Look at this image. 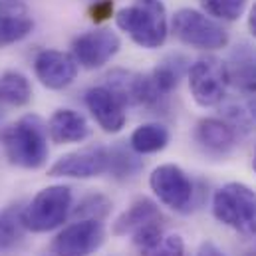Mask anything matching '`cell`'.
<instances>
[{"label": "cell", "instance_id": "f546056e", "mask_svg": "<svg viewBox=\"0 0 256 256\" xmlns=\"http://www.w3.org/2000/svg\"><path fill=\"white\" fill-rule=\"evenodd\" d=\"M252 167H254V171H256V149H254V157H252Z\"/></svg>", "mask_w": 256, "mask_h": 256}, {"label": "cell", "instance_id": "5bb4252c", "mask_svg": "<svg viewBox=\"0 0 256 256\" xmlns=\"http://www.w3.org/2000/svg\"><path fill=\"white\" fill-rule=\"evenodd\" d=\"M163 214L159 210V206L151 200V198H137L129 204L128 208L116 218L112 232L116 236H126V234H133L135 230L151 224V222H161Z\"/></svg>", "mask_w": 256, "mask_h": 256}, {"label": "cell", "instance_id": "ac0fdd59", "mask_svg": "<svg viewBox=\"0 0 256 256\" xmlns=\"http://www.w3.org/2000/svg\"><path fill=\"white\" fill-rule=\"evenodd\" d=\"M32 100V86L20 72H4L0 76V102L12 108H24Z\"/></svg>", "mask_w": 256, "mask_h": 256}, {"label": "cell", "instance_id": "30bf717a", "mask_svg": "<svg viewBox=\"0 0 256 256\" xmlns=\"http://www.w3.org/2000/svg\"><path fill=\"white\" fill-rule=\"evenodd\" d=\"M122 48V40L116 32L108 28L92 30L80 34L72 42V56L76 58L78 66L86 70H98L106 66Z\"/></svg>", "mask_w": 256, "mask_h": 256}, {"label": "cell", "instance_id": "ffe728a7", "mask_svg": "<svg viewBox=\"0 0 256 256\" xmlns=\"http://www.w3.org/2000/svg\"><path fill=\"white\" fill-rule=\"evenodd\" d=\"M22 210L8 208L0 212V252H6L14 248L22 240V220H20Z\"/></svg>", "mask_w": 256, "mask_h": 256}, {"label": "cell", "instance_id": "603a6c76", "mask_svg": "<svg viewBox=\"0 0 256 256\" xmlns=\"http://www.w3.org/2000/svg\"><path fill=\"white\" fill-rule=\"evenodd\" d=\"M224 118L230 128L234 131H240V133H248L256 126L254 108L246 102H232V104L224 106Z\"/></svg>", "mask_w": 256, "mask_h": 256}, {"label": "cell", "instance_id": "44dd1931", "mask_svg": "<svg viewBox=\"0 0 256 256\" xmlns=\"http://www.w3.org/2000/svg\"><path fill=\"white\" fill-rule=\"evenodd\" d=\"M112 210V200L106 196V194H88L84 196L78 206L74 208V218L82 220V218H94V220H102L108 216V212Z\"/></svg>", "mask_w": 256, "mask_h": 256}, {"label": "cell", "instance_id": "7402d4cb", "mask_svg": "<svg viewBox=\"0 0 256 256\" xmlns=\"http://www.w3.org/2000/svg\"><path fill=\"white\" fill-rule=\"evenodd\" d=\"M200 6L212 18L234 22L244 14L248 0H200Z\"/></svg>", "mask_w": 256, "mask_h": 256}, {"label": "cell", "instance_id": "8992f818", "mask_svg": "<svg viewBox=\"0 0 256 256\" xmlns=\"http://www.w3.org/2000/svg\"><path fill=\"white\" fill-rule=\"evenodd\" d=\"M189 88L192 100L200 108L220 106L226 98V88H228L226 64L212 56L196 60L189 68Z\"/></svg>", "mask_w": 256, "mask_h": 256}, {"label": "cell", "instance_id": "9c48e42d", "mask_svg": "<svg viewBox=\"0 0 256 256\" xmlns=\"http://www.w3.org/2000/svg\"><path fill=\"white\" fill-rule=\"evenodd\" d=\"M110 151L104 145H88L78 151L62 155L50 169V177H70V179H94L108 171Z\"/></svg>", "mask_w": 256, "mask_h": 256}, {"label": "cell", "instance_id": "7a4b0ae2", "mask_svg": "<svg viewBox=\"0 0 256 256\" xmlns=\"http://www.w3.org/2000/svg\"><path fill=\"white\" fill-rule=\"evenodd\" d=\"M116 24L145 50L161 48L169 34L167 12L161 0H133V4L116 14Z\"/></svg>", "mask_w": 256, "mask_h": 256}, {"label": "cell", "instance_id": "5b68a950", "mask_svg": "<svg viewBox=\"0 0 256 256\" xmlns=\"http://www.w3.org/2000/svg\"><path fill=\"white\" fill-rule=\"evenodd\" d=\"M173 34L185 44L196 50H220L228 44V32L208 18L206 14L194 10V8H181L175 12L171 20Z\"/></svg>", "mask_w": 256, "mask_h": 256}, {"label": "cell", "instance_id": "83f0119b", "mask_svg": "<svg viewBox=\"0 0 256 256\" xmlns=\"http://www.w3.org/2000/svg\"><path fill=\"white\" fill-rule=\"evenodd\" d=\"M196 256H224V252L214 244V242H210V240H206V242H202L200 246H198V250H196Z\"/></svg>", "mask_w": 256, "mask_h": 256}, {"label": "cell", "instance_id": "4fadbf2b", "mask_svg": "<svg viewBox=\"0 0 256 256\" xmlns=\"http://www.w3.org/2000/svg\"><path fill=\"white\" fill-rule=\"evenodd\" d=\"M48 137L56 145L64 143H82L90 135V126L86 118L74 110H58L48 122Z\"/></svg>", "mask_w": 256, "mask_h": 256}, {"label": "cell", "instance_id": "3957f363", "mask_svg": "<svg viewBox=\"0 0 256 256\" xmlns=\"http://www.w3.org/2000/svg\"><path fill=\"white\" fill-rule=\"evenodd\" d=\"M212 214L224 226L244 234H256V191L244 183H226L212 196Z\"/></svg>", "mask_w": 256, "mask_h": 256}, {"label": "cell", "instance_id": "cb8c5ba5", "mask_svg": "<svg viewBox=\"0 0 256 256\" xmlns=\"http://www.w3.org/2000/svg\"><path fill=\"white\" fill-rule=\"evenodd\" d=\"M139 169L137 159H133V155H129L126 149H112L110 151V163H108V171L114 173V177L118 179H126L131 177L135 171Z\"/></svg>", "mask_w": 256, "mask_h": 256}, {"label": "cell", "instance_id": "2e32d148", "mask_svg": "<svg viewBox=\"0 0 256 256\" xmlns=\"http://www.w3.org/2000/svg\"><path fill=\"white\" fill-rule=\"evenodd\" d=\"M226 70L228 84L244 94H256V52H252L248 46H242L234 52L232 64L226 66Z\"/></svg>", "mask_w": 256, "mask_h": 256}, {"label": "cell", "instance_id": "f1b7e54d", "mask_svg": "<svg viewBox=\"0 0 256 256\" xmlns=\"http://www.w3.org/2000/svg\"><path fill=\"white\" fill-rule=\"evenodd\" d=\"M248 30H250V34L256 38V4L250 8V14H248Z\"/></svg>", "mask_w": 256, "mask_h": 256}, {"label": "cell", "instance_id": "d6986e66", "mask_svg": "<svg viewBox=\"0 0 256 256\" xmlns=\"http://www.w3.org/2000/svg\"><path fill=\"white\" fill-rule=\"evenodd\" d=\"M34 28V22L26 18L24 14L20 16H2L0 18V48L16 44L24 40Z\"/></svg>", "mask_w": 256, "mask_h": 256}, {"label": "cell", "instance_id": "8fae6325", "mask_svg": "<svg viewBox=\"0 0 256 256\" xmlns=\"http://www.w3.org/2000/svg\"><path fill=\"white\" fill-rule=\"evenodd\" d=\"M84 102L92 118L106 133H120L126 128V122H128L126 106L120 102V98L110 88L98 86V88L88 90Z\"/></svg>", "mask_w": 256, "mask_h": 256}, {"label": "cell", "instance_id": "277c9868", "mask_svg": "<svg viewBox=\"0 0 256 256\" xmlns=\"http://www.w3.org/2000/svg\"><path fill=\"white\" fill-rule=\"evenodd\" d=\"M72 210V189L68 185H50L36 192V196L22 210L20 220L26 230L50 232L64 224Z\"/></svg>", "mask_w": 256, "mask_h": 256}, {"label": "cell", "instance_id": "e0dca14e", "mask_svg": "<svg viewBox=\"0 0 256 256\" xmlns=\"http://www.w3.org/2000/svg\"><path fill=\"white\" fill-rule=\"evenodd\" d=\"M171 135L169 129L161 124H143L135 129L129 137V145L139 155H151L159 153L167 147Z\"/></svg>", "mask_w": 256, "mask_h": 256}, {"label": "cell", "instance_id": "d6a6232c", "mask_svg": "<svg viewBox=\"0 0 256 256\" xmlns=\"http://www.w3.org/2000/svg\"><path fill=\"white\" fill-rule=\"evenodd\" d=\"M0 106H2V102H0Z\"/></svg>", "mask_w": 256, "mask_h": 256}, {"label": "cell", "instance_id": "6da1fadb", "mask_svg": "<svg viewBox=\"0 0 256 256\" xmlns=\"http://www.w3.org/2000/svg\"><path fill=\"white\" fill-rule=\"evenodd\" d=\"M6 159L22 169H40L48 161V129L38 116H24L2 131Z\"/></svg>", "mask_w": 256, "mask_h": 256}, {"label": "cell", "instance_id": "9a60e30c", "mask_svg": "<svg viewBox=\"0 0 256 256\" xmlns=\"http://www.w3.org/2000/svg\"><path fill=\"white\" fill-rule=\"evenodd\" d=\"M196 141L210 153L226 155L236 145V131L230 128L224 120L204 118L196 124Z\"/></svg>", "mask_w": 256, "mask_h": 256}, {"label": "cell", "instance_id": "484cf974", "mask_svg": "<svg viewBox=\"0 0 256 256\" xmlns=\"http://www.w3.org/2000/svg\"><path fill=\"white\" fill-rule=\"evenodd\" d=\"M131 236H133V242H135L141 250H145V248L155 246V244L163 238V226H161V222H151V224H147V226L135 230Z\"/></svg>", "mask_w": 256, "mask_h": 256}, {"label": "cell", "instance_id": "d4e9b609", "mask_svg": "<svg viewBox=\"0 0 256 256\" xmlns=\"http://www.w3.org/2000/svg\"><path fill=\"white\" fill-rule=\"evenodd\" d=\"M141 256H187V250L179 234H169L163 236L155 246L141 250Z\"/></svg>", "mask_w": 256, "mask_h": 256}, {"label": "cell", "instance_id": "7c38bea8", "mask_svg": "<svg viewBox=\"0 0 256 256\" xmlns=\"http://www.w3.org/2000/svg\"><path fill=\"white\" fill-rule=\"evenodd\" d=\"M34 74L48 90H64L78 76V62L62 50H42L34 58Z\"/></svg>", "mask_w": 256, "mask_h": 256}, {"label": "cell", "instance_id": "4dcf8cb0", "mask_svg": "<svg viewBox=\"0 0 256 256\" xmlns=\"http://www.w3.org/2000/svg\"><path fill=\"white\" fill-rule=\"evenodd\" d=\"M2 16H6V14H4V10H2V6H0V18H2Z\"/></svg>", "mask_w": 256, "mask_h": 256}, {"label": "cell", "instance_id": "4316f807", "mask_svg": "<svg viewBox=\"0 0 256 256\" xmlns=\"http://www.w3.org/2000/svg\"><path fill=\"white\" fill-rule=\"evenodd\" d=\"M88 14L94 22H104V20L112 18L114 16V0H94Z\"/></svg>", "mask_w": 256, "mask_h": 256}, {"label": "cell", "instance_id": "52a82bcc", "mask_svg": "<svg viewBox=\"0 0 256 256\" xmlns=\"http://www.w3.org/2000/svg\"><path fill=\"white\" fill-rule=\"evenodd\" d=\"M106 240L102 220L82 218L64 226L50 244V256H90Z\"/></svg>", "mask_w": 256, "mask_h": 256}, {"label": "cell", "instance_id": "1f68e13d", "mask_svg": "<svg viewBox=\"0 0 256 256\" xmlns=\"http://www.w3.org/2000/svg\"><path fill=\"white\" fill-rule=\"evenodd\" d=\"M246 256H256V254H254V252H248V254H246Z\"/></svg>", "mask_w": 256, "mask_h": 256}, {"label": "cell", "instance_id": "ba28073f", "mask_svg": "<svg viewBox=\"0 0 256 256\" xmlns=\"http://www.w3.org/2000/svg\"><path fill=\"white\" fill-rule=\"evenodd\" d=\"M149 187L155 196L177 212H187L192 202V183L187 173L173 163H165L153 169L149 175Z\"/></svg>", "mask_w": 256, "mask_h": 256}]
</instances>
